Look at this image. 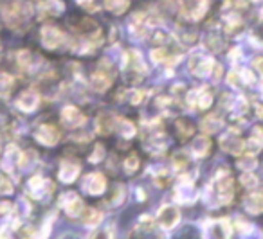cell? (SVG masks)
<instances>
[{"mask_svg":"<svg viewBox=\"0 0 263 239\" xmlns=\"http://www.w3.org/2000/svg\"><path fill=\"white\" fill-rule=\"evenodd\" d=\"M247 209L251 210V212H254V214L263 212V194H259V192H254V194L249 196Z\"/></svg>","mask_w":263,"mask_h":239,"instance_id":"obj_17","label":"cell"},{"mask_svg":"<svg viewBox=\"0 0 263 239\" xmlns=\"http://www.w3.org/2000/svg\"><path fill=\"white\" fill-rule=\"evenodd\" d=\"M213 232H216L215 235H229L227 232H229V227H227V221H218V223L213 227Z\"/></svg>","mask_w":263,"mask_h":239,"instance_id":"obj_27","label":"cell"},{"mask_svg":"<svg viewBox=\"0 0 263 239\" xmlns=\"http://www.w3.org/2000/svg\"><path fill=\"white\" fill-rule=\"evenodd\" d=\"M81 4H85V2H92V0H80Z\"/></svg>","mask_w":263,"mask_h":239,"instance_id":"obj_29","label":"cell"},{"mask_svg":"<svg viewBox=\"0 0 263 239\" xmlns=\"http://www.w3.org/2000/svg\"><path fill=\"white\" fill-rule=\"evenodd\" d=\"M27 187H29V194L36 200H40L45 192L51 191V189H47V187H51V184H49L45 178H42L40 174H36V176L31 178L29 184H27Z\"/></svg>","mask_w":263,"mask_h":239,"instance_id":"obj_12","label":"cell"},{"mask_svg":"<svg viewBox=\"0 0 263 239\" xmlns=\"http://www.w3.org/2000/svg\"><path fill=\"white\" fill-rule=\"evenodd\" d=\"M213 191L220 203H229L234 196V180L227 173H220L213 182Z\"/></svg>","mask_w":263,"mask_h":239,"instance_id":"obj_2","label":"cell"},{"mask_svg":"<svg viewBox=\"0 0 263 239\" xmlns=\"http://www.w3.org/2000/svg\"><path fill=\"white\" fill-rule=\"evenodd\" d=\"M83 189L88 192V194H94V196L101 194V192L106 189L105 176H103V174H99V173L88 174V176L83 180Z\"/></svg>","mask_w":263,"mask_h":239,"instance_id":"obj_5","label":"cell"},{"mask_svg":"<svg viewBox=\"0 0 263 239\" xmlns=\"http://www.w3.org/2000/svg\"><path fill=\"white\" fill-rule=\"evenodd\" d=\"M175 130H177V137H179L180 141H187L190 137H193L195 124L191 123L190 119H186V117H179V119L175 121Z\"/></svg>","mask_w":263,"mask_h":239,"instance_id":"obj_14","label":"cell"},{"mask_svg":"<svg viewBox=\"0 0 263 239\" xmlns=\"http://www.w3.org/2000/svg\"><path fill=\"white\" fill-rule=\"evenodd\" d=\"M85 214H81V216L85 217V223L87 225H96V223H99V220H101V214L98 212L96 209H87V210H83Z\"/></svg>","mask_w":263,"mask_h":239,"instance_id":"obj_23","label":"cell"},{"mask_svg":"<svg viewBox=\"0 0 263 239\" xmlns=\"http://www.w3.org/2000/svg\"><path fill=\"white\" fill-rule=\"evenodd\" d=\"M139 166H141V158H139V155H136V153H132V155L128 156V158L124 160V164H123L124 171H126L128 174L136 173V171L139 169Z\"/></svg>","mask_w":263,"mask_h":239,"instance_id":"obj_20","label":"cell"},{"mask_svg":"<svg viewBox=\"0 0 263 239\" xmlns=\"http://www.w3.org/2000/svg\"><path fill=\"white\" fill-rule=\"evenodd\" d=\"M96 126H98V131L101 135L110 133V131L114 130V121H112V117L105 115V113H101V115L98 117V123H96Z\"/></svg>","mask_w":263,"mask_h":239,"instance_id":"obj_19","label":"cell"},{"mask_svg":"<svg viewBox=\"0 0 263 239\" xmlns=\"http://www.w3.org/2000/svg\"><path fill=\"white\" fill-rule=\"evenodd\" d=\"M34 137H36V141L40 142L42 146L51 148V146H54L56 142L60 141V131L56 130L54 126H51V124H44V126L38 128Z\"/></svg>","mask_w":263,"mask_h":239,"instance_id":"obj_4","label":"cell"},{"mask_svg":"<svg viewBox=\"0 0 263 239\" xmlns=\"http://www.w3.org/2000/svg\"><path fill=\"white\" fill-rule=\"evenodd\" d=\"M190 67L193 70V74H197V76H208L211 72L213 62L209 58H204V56H197L195 59H191Z\"/></svg>","mask_w":263,"mask_h":239,"instance_id":"obj_15","label":"cell"},{"mask_svg":"<svg viewBox=\"0 0 263 239\" xmlns=\"http://www.w3.org/2000/svg\"><path fill=\"white\" fill-rule=\"evenodd\" d=\"M182 11L190 18H200L205 11V0H182Z\"/></svg>","mask_w":263,"mask_h":239,"instance_id":"obj_11","label":"cell"},{"mask_svg":"<svg viewBox=\"0 0 263 239\" xmlns=\"http://www.w3.org/2000/svg\"><path fill=\"white\" fill-rule=\"evenodd\" d=\"M223 148L227 149V151H231V153H240L241 149H243V144H241V141H238V138H233V141H229V138H226L223 141Z\"/></svg>","mask_w":263,"mask_h":239,"instance_id":"obj_24","label":"cell"},{"mask_svg":"<svg viewBox=\"0 0 263 239\" xmlns=\"http://www.w3.org/2000/svg\"><path fill=\"white\" fill-rule=\"evenodd\" d=\"M62 205L65 207L67 216H70V217L81 216V214H83V210H85L83 202H81V200L78 198L74 192H69V194L63 196V198H62Z\"/></svg>","mask_w":263,"mask_h":239,"instance_id":"obj_6","label":"cell"},{"mask_svg":"<svg viewBox=\"0 0 263 239\" xmlns=\"http://www.w3.org/2000/svg\"><path fill=\"white\" fill-rule=\"evenodd\" d=\"M179 217H180V214L177 207L166 205V207H162L161 212H159V223L164 228H173L177 225V221H179Z\"/></svg>","mask_w":263,"mask_h":239,"instance_id":"obj_9","label":"cell"},{"mask_svg":"<svg viewBox=\"0 0 263 239\" xmlns=\"http://www.w3.org/2000/svg\"><path fill=\"white\" fill-rule=\"evenodd\" d=\"M40 38H42V45L47 49H58L60 45H63V42H65L63 31H60L58 27H52V26L42 27Z\"/></svg>","mask_w":263,"mask_h":239,"instance_id":"obj_3","label":"cell"},{"mask_svg":"<svg viewBox=\"0 0 263 239\" xmlns=\"http://www.w3.org/2000/svg\"><path fill=\"white\" fill-rule=\"evenodd\" d=\"M103 156H105V148H103V144H96L94 153L90 155V162H99V160H103Z\"/></svg>","mask_w":263,"mask_h":239,"instance_id":"obj_25","label":"cell"},{"mask_svg":"<svg viewBox=\"0 0 263 239\" xmlns=\"http://www.w3.org/2000/svg\"><path fill=\"white\" fill-rule=\"evenodd\" d=\"M13 85H15L13 76H9V74H6V72L0 74V94H8L13 88Z\"/></svg>","mask_w":263,"mask_h":239,"instance_id":"obj_22","label":"cell"},{"mask_svg":"<svg viewBox=\"0 0 263 239\" xmlns=\"http://www.w3.org/2000/svg\"><path fill=\"white\" fill-rule=\"evenodd\" d=\"M83 121H85L83 113H81L76 106H65V108L62 110V123L65 124V126L76 128V126H80V124H83Z\"/></svg>","mask_w":263,"mask_h":239,"instance_id":"obj_8","label":"cell"},{"mask_svg":"<svg viewBox=\"0 0 263 239\" xmlns=\"http://www.w3.org/2000/svg\"><path fill=\"white\" fill-rule=\"evenodd\" d=\"M38 101H40L38 92L24 90L22 94L16 97V106H18L20 110H24V112H33V110L38 106Z\"/></svg>","mask_w":263,"mask_h":239,"instance_id":"obj_7","label":"cell"},{"mask_svg":"<svg viewBox=\"0 0 263 239\" xmlns=\"http://www.w3.org/2000/svg\"><path fill=\"white\" fill-rule=\"evenodd\" d=\"M209 146H211V142H209L205 137H200V138H197V141L193 142V146H191V151H193L197 156H205L209 153Z\"/></svg>","mask_w":263,"mask_h":239,"instance_id":"obj_18","label":"cell"},{"mask_svg":"<svg viewBox=\"0 0 263 239\" xmlns=\"http://www.w3.org/2000/svg\"><path fill=\"white\" fill-rule=\"evenodd\" d=\"M128 6H130L128 0H105V8L108 9L110 13H114V15L124 13L128 9Z\"/></svg>","mask_w":263,"mask_h":239,"instance_id":"obj_16","label":"cell"},{"mask_svg":"<svg viewBox=\"0 0 263 239\" xmlns=\"http://www.w3.org/2000/svg\"><path fill=\"white\" fill-rule=\"evenodd\" d=\"M13 191V185L11 182H9V178H6L4 174H0V192H4V194H8V192Z\"/></svg>","mask_w":263,"mask_h":239,"instance_id":"obj_26","label":"cell"},{"mask_svg":"<svg viewBox=\"0 0 263 239\" xmlns=\"http://www.w3.org/2000/svg\"><path fill=\"white\" fill-rule=\"evenodd\" d=\"M256 67H258V70L263 74V58H259L258 62H256Z\"/></svg>","mask_w":263,"mask_h":239,"instance_id":"obj_28","label":"cell"},{"mask_svg":"<svg viewBox=\"0 0 263 239\" xmlns=\"http://www.w3.org/2000/svg\"><path fill=\"white\" fill-rule=\"evenodd\" d=\"M197 95H198V99H197V103H198V108H202V110H205V108H209L211 106V103H213V95H211V92H208V90H200V92H197Z\"/></svg>","mask_w":263,"mask_h":239,"instance_id":"obj_21","label":"cell"},{"mask_svg":"<svg viewBox=\"0 0 263 239\" xmlns=\"http://www.w3.org/2000/svg\"><path fill=\"white\" fill-rule=\"evenodd\" d=\"M90 85L94 87V90L105 92L112 85V76L108 72H105V70H98V72H94L90 76Z\"/></svg>","mask_w":263,"mask_h":239,"instance_id":"obj_13","label":"cell"},{"mask_svg":"<svg viewBox=\"0 0 263 239\" xmlns=\"http://www.w3.org/2000/svg\"><path fill=\"white\" fill-rule=\"evenodd\" d=\"M80 174V164L72 162V160H63L62 166H60V180L70 184L74 182Z\"/></svg>","mask_w":263,"mask_h":239,"instance_id":"obj_10","label":"cell"},{"mask_svg":"<svg viewBox=\"0 0 263 239\" xmlns=\"http://www.w3.org/2000/svg\"><path fill=\"white\" fill-rule=\"evenodd\" d=\"M0 13L9 27H18L29 18V6L20 0H11V2H4L0 6Z\"/></svg>","mask_w":263,"mask_h":239,"instance_id":"obj_1","label":"cell"}]
</instances>
